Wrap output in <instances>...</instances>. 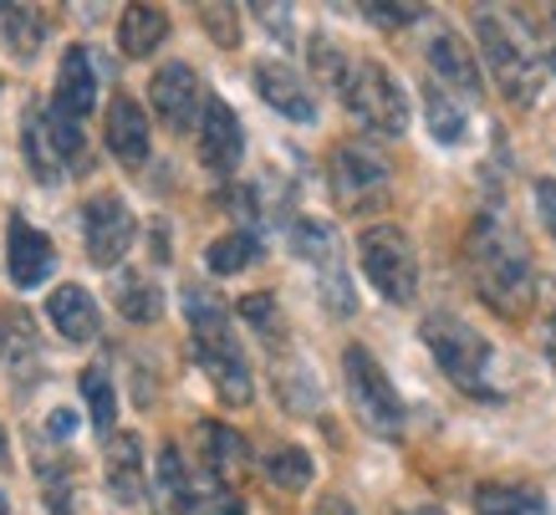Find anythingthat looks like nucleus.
<instances>
[{"mask_svg":"<svg viewBox=\"0 0 556 515\" xmlns=\"http://www.w3.org/2000/svg\"><path fill=\"white\" fill-rule=\"evenodd\" d=\"M200 159L204 168L225 179V174H236L240 159H245V128H240L236 108L225 98H210L204 102V117H200Z\"/></svg>","mask_w":556,"mask_h":515,"instance_id":"11","label":"nucleus"},{"mask_svg":"<svg viewBox=\"0 0 556 515\" xmlns=\"http://www.w3.org/2000/svg\"><path fill=\"white\" fill-rule=\"evenodd\" d=\"M465 266H470V281L480 291L485 306L506 316H521L531 301H536V266H531V250L506 219L480 215L465 235Z\"/></svg>","mask_w":556,"mask_h":515,"instance_id":"1","label":"nucleus"},{"mask_svg":"<svg viewBox=\"0 0 556 515\" xmlns=\"http://www.w3.org/2000/svg\"><path fill=\"white\" fill-rule=\"evenodd\" d=\"M429 67H434L439 83H450L455 92H465V98H480V87H485L470 47H465V36H455L450 26H439V32L429 36Z\"/></svg>","mask_w":556,"mask_h":515,"instance_id":"17","label":"nucleus"},{"mask_svg":"<svg viewBox=\"0 0 556 515\" xmlns=\"http://www.w3.org/2000/svg\"><path fill=\"white\" fill-rule=\"evenodd\" d=\"M342 378H348V403L363 418V429L378 434V439H399L404 434V399L388 382L383 363L363 342H353V348L342 352Z\"/></svg>","mask_w":556,"mask_h":515,"instance_id":"4","label":"nucleus"},{"mask_svg":"<svg viewBox=\"0 0 556 515\" xmlns=\"http://www.w3.org/2000/svg\"><path fill=\"white\" fill-rule=\"evenodd\" d=\"M11 465V439H5V429H0V469Z\"/></svg>","mask_w":556,"mask_h":515,"instance_id":"41","label":"nucleus"},{"mask_svg":"<svg viewBox=\"0 0 556 515\" xmlns=\"http://www.w3.org/2000/svg\"><path fill=\"white\" fill-rule=\"evenodd\" d=\"M200 16H204V32L215 36L219 47H236L240 41V26H236V11H230V5H200Z\"/></svg>","mask_w":556,"mask_h":515,"instance_id":"35","label":"nucleus"},{"mask_svg":"<svg viewBox=\"0 0 556 515\" xmlns=\"http://www.w3.org/2000/svg\"><path fill=\"white\" fill-rule=\"evenodd\" d=\"M0 352H5V327H0Z\"/></svg>","mask_w":556,"mask_h":515,"instance_id":"44","label":"nucleus"},{"mask_svg":"<svg viewBox=\"0 0 556 515\" xmlns=\"http://www.w3.org/2000/svg\"><path fill=\"white\" fill-rule=\"evenodd\" d=\"M255 16H266L270 36H281V41H291V5H255Z\"/></svg>","mask_w":556,"mask_h":515,"instance_id":"38","label":"nucleus"},{"mask_svg":"<svg viewBox=\"0 0 556 515\" xmlns=\"http://www.w3.org/2000/svg\"><path fill=\"white\" fill-rule=\"evenodd\" d=\"M72 429H77V418H72L67 409H56V414H51V429H47V434H51V439H67Z\"/></svg>","mask_w":556,"mask_h":515,"instance_id":"39","label":"nucleus"},{"mask_svg":"<svg viewBox=\"0 0 556 515\" xmlns=\"http://www.w3.org/2000/svg\"><path fill=\"white\" fill-rule=\"evenodd\" d=\"M164 36H169V16H164L159 5H128V11H123V21H118L123 56L143 62V56H153V51L164 47Z\"/></svg>","mask_w":556,"mask_h":515,"instance_id":"20","label":"nucleus"},{"mask_svg":"<svg viewBox=\"0 0 556 515\" xmlns=\"http://www.w3.org/2000/svg\"><path fill=\"white\" fill-rule=\"evenodd\" d=\"M419 332H424V348L434 352L444 378L455 382V388H465V393H475V399H490V342L475 332L465 316L429 312Z\"/></svg>","mask_w":556,"mask_h":515,"instance_id":"3","label":"nucleus"},{"mask_svg":"<svg viewBox=\"0 0 556 515\" xmlns=\"http://www.w3.org/2000/svg\"><path fill=\"white\" fill-rule=\"evenodd\" d=\"M546 357H552V367H556V316H552V327H546Z\"/></svg>","mask_w":556,"mask_h":515,"instance_id":"40","label":"nucleus"},{"mask_svg":"<svg viewBox=\"0 0 556 515\" xmlns=\"http://www.w3.org/2000/svg\"><path fill=\"white\" fill-rule=\"evenodd\" d=\"M342 102H348V113H353L368 134L399 138L408 128L404 87L393 83V72H388L383 62H372V56H357V62H353L348 83H342Z\"/></svg>","mask_w":556,"mask_h":515,"instance_id":"5","label":"nucleus"},{"mask_svg":"<svg viewBox=\"0 0 556 515\" xmlns=\"http://www.w3.org/2000/svg\"><path fill=\"white\" fill-rule=\"evenodd\" d=\"M536 210H541V225L556 240V179H536Z\"/></svg>","mask_w":556,"mask_h":515,"instance_id":"37","label":"nucleus"},{"mask_svg":"<svg viewBox=\"0 0 556 515\" xmlns=\"http://www.w3.org/2000/svg\"><path fill=\"white\" fill-rule=\"evenodd\" d=\"M255 92L281 117H291V123H317V102H312L306 83L287 62H255Z\"/></svg>","mask_w":556,"mask_h":515,"instance_id":"15","label":"nucleus"},{"mask_svg":"<svg viewBox=\"0 0 556 515\" xmlns=\"http://www.w3.org/2000/svg\"><path fill=\"white\" fill-rule=\"evenodd\" d=\"M149 102H153V113H159V123H164V128L189 134V128L204 117V102H210V98H204L200 72L189 67V62H169V67L153 72Z\"/></svg>","mask_w":556,"mask_h":515,"instance_id":"10","label":"nucleus"},{"mask_svg":"<svg viewBox=\"0 0 556 515\" xmlns=\"http://www.w3.org/2000/svg\"><path fill=\"white\" fill-rule=\"evenodd\" d=\"M77 388H83V399H87L92 429L113 439V424H118V393H113V378H108V367H102V363L83 367V378H77Z\"/></svg>","mask_w":556,"mask_h":515,"instance_id":"26","label":"nucleus"},{"mask_svg":"<svg viewBox=\"0 0 556 515\" xmlns=\"http://www.w3.org/2000/svg\"><path fill=\"white\" fill-rule=\"evenodd\" d=\"M159 490H164V500L174 505V515H185L194 485H189V469H185V460H179V449L174 444L159 449Z\"/></svg>","mask_w":556,"mask_h":515,"instance_id":"31","label":"nucleus"},{"mask_svg":"<svg viewBox=\"0 0 556 515\" xmlns=\"http://www.w3.org/2000/svg\"><path fill=\"white\" fill-rule=\"evenodd\" d=\"M240 316L261 327L266 337H281V312H276V297H245L240 301Z\"/></svg>","mask_w":556,"mask_h":515,"instance_id":"34","label":"nucleus"},{"mask_svg":"<svg viewBox=\"0 0 556 515\" xmlns=\"http://www.w3.org/2000/svg\"><path fill=\"white\" fill-rule=\"evenodd\" d=\"M21 153H26V164H31L36 184H62V159H56V143H51V128H47V108H26L21 117Z\"/></svg>","mask_w":556,"mask_h":515,"instance_id":"19","label":"nucleus"},{"mask_svg":"<svg viewBox=\"0 0 556 515\" xmlns=\"http://www.w3.org/2000/svg\"><path fill=\"white\" fill-rule=\"evenodd\" d=\"M399 515H444V511H434V505H408V511H399Z\"/></svg>","mask_w":556,"mask_h":515,"instance_id":"42","label":"nucleus"},{"mask_svg":"<svg viewBox=\"0 0 556 515\" xmlns=\"http://www.w3.org/2000/svg\"><path fill=\"white\" fill-rule=\"evenodd\" d=\"M51 108L62 117H87L98 108V67H92V51L67 47L62 51V67H56V87H51Z\"/></svg>","mask_w":556,"mask_h":515,"instance_id":"13","label":"nucleus"},{"mask_svg":"<svg viewBox=\"0 0 556 515\" xmlns=\"http://www.w3.org/2000/svg\"><path fill=\"white\" fill-rule=\"evenodd\" d=\"M475 36H480V51H485V62H490V72H495L501 92L516 102L536 98L541 62H536V51L516 36V26H510L501 11H475Z\"/></svg>","mask_w":556,"mask_h":515,"instance_id":"7","label":"nucleus"},{"mask_svg":"<svg viewBox=\"0 0 556 515\" xmlns=\"http://www.w3.org/2000/svg\"><path fill=\"white\" fill-rule=\"evenodd\" d=\"M388 179H393V168H388V159L372 149V143H342V149L327 159L332 200H338L342 210H353V215H363V210H372V204L383 200Z\"/></svg>","mask_w":556,"mask_h":515,"instance_id":"8","label":"nucleus"},{"mask_svg":"<svg viewBox=\"0 0 556 515\" xmlns=\"http://www.w3.org/2000/svg\"><path fill=\"white\" fill-rule=\"evenodd\" d=\"M552 67H556V51H552Z\"/></svg>","mask_w":556,"mask_h":515,"instance_id":"45","label":"nucleus"},{"mask_svg":"<svg viewBox=\"0 0 556 515\" xmlns=\"http://www.w3.org/2000/svg\"><path fill=\"white\" fill-rule=\"evenodd\" d=\"M0 515H11V500H5V490H0Z\"/></svg>","mask_w":556,"mask_h":515,"instance_id":"43","label":"nucleus"},{"mask_svg":"<svg viewBox=\"0 0 556 515\" xmlns=\"http://www.w3.org/2000/svg\"><path fill=\"white\" fill-rule=\"evenodd\" d=\"M312 67H317L321 83H327V87H338V92H342V83H348V72H353V62H348V56H342V51L332 47L327 36H312Z\"/></svg>","mask_w":556,"mask_h":515,"instance_id":"32","label":"nucleus"},{"mask_svg":"<svg viewBox=\"0 0 556 515\" xmlns=\"http://www.w3.org/2000/svg\"><path fill=\"white\" fill-rule=\"evenodd\" d=\"M47 128H51V143H56L62 168H67V174H92V153H87V143H83V128H77L72 117H62L56 108H47Z\"/></svg>","mask_w":556,"mask_h":515,"instance_id":"29","label":"nucleus"},{"mask_svg":"<svg viewBox=\"0 0 556 515\" xmlns=\"http://www.w3.org/2000/svg\"><path fill=\"white\" fill-rule=\"evenodd\" d=\"M134 210L118 200V194H92L83 204V246L92 255V266H118L128 246H134Z\"/></svg>","mask_w":556,"mask_h":515,"instance_id":"9","label":"nucleus"},{"mask_svg":"<svg viewBox=\"0 0 556 515\" xmlns=\"http://www.w3.org/2000/svg\"><path fill=\"white\" fill-rule=\"evenodd\" d=\"M47 316H51V327L67 337V342H92L102 327V316H98V301L87 297V286H56L47 297Z\"/></svg>","mask_w":556,"mask_h":515,"instance_id":"18","label":"nucleus"},{"mask_svg":"<svg viewBox=\"0 0 556 515\" xmlns=\"http://www.w3.org/2000/svg\"><path fill=\"white\" fill-rule=\"evenodd\" d=\"M185 316H189V332H194V357H200L204 378L215 382V393L230 409H245L251 403V363L240 352V337L230 327V312L225 301H215L204 286H185Z\"/></svg>","mask_w":556,"mask_h":515,"instance_id":"2","label":"nucleus"},{"mask_svg":"<svg viewBox=\"0 0 556 515\" xmlns=\"http://www.w3.org/2000/svg\"><path fill=\"white\" fill-rule=\"evenodd\" d=\"M102 138H108V149H113V159H118L123 168L143 164V159H149V113H143V102L118 92V98L108 102V128H102Z\"/></svg>","mask_w":556,"mask_h":515,"instance_id":"14","label":"nucleus"},{"mask_svg":"<svg viewBox=\"0 0 556 515\" xmlns=\"http://www.w3.org/2000/svg\"><path fill=\"white\" fill-rule=\"evenodd\" d=\"M113 301H118V312L128 316V322H159V312H164V291H159V281L138 266H128V271L113 276Z\"/></svg>","mask_w":556,"mask_h":515,"instance_id":"21","label":"nucleus"},{"mask_svg":"<svg viewBox=\"0 0 556 515\" xmlns=\"http://www.w3.org/2000/svg\"><path fill=\"white\" fill-rule=\"evenodd\" d=\"M266 480L276 485V490H306V485H312V454H306L302 444H281L266 460Z\"/></svg>","mask_w":556,"mask_h":515,"instance_id":"30","label":"nucleus"},{"mask_svg":"<svg viewBox=\"0 0 556 515\" xmlns=\"http://www.w3.org/2000/svg\"><path fill=\"white\" fill-rule=\"evenodd\" d=\"M424 123H429V134L439 138V143H459L465 138V128H470V117H465V102H455L444 87H424Z\"/></svg>","mask_w":556,"mask_h":515,"instance_id":"27","label":"nucleus"},{"mask_svg":"<svg viewBox=\"0 0 556 515\" xmlns=\"http://www.w3.org/2000/svg\"><path fill=\"white\" fill-rule=\"evenodd\" d=\"M357 261H363V276L383 301H393V306L414 301V291H419V255H414V246H408V235L399 225H368L363 240H357Z\"/></svg>","mask_w":556,"mask_h":515,"instance_id":"6","label":"nucleus"},{"mask_svg":"<svg viewBox=\"0 0 556 515\" xmlns=\"http://www.w3.org/2000/svg\"><path fill=\"white\" fill-rule=\"evenodd\" d=\"M0 36H5L16 62H36V51L47 41V21L31 5H0Z\"/></svg>","mask_w":556,"mask_h":515,"instance_id":"24","label":"nucleus"},{"mask_svg":"<svg viewBox=\"0 0 556 515\" xmlns=\"http://www.w3.org/2000/svg\"><path fill=\"white\" fill-rule=\"evenodd\" d=\"M251 261H261V240H255L251 230L219 235V240H210V250H204V266L215 271V276H236V271H245Z\"/></svg>","mask_w":556,"mask_h":515,"instance_id":"28","label":"nucleus"},{"mask_svg":"<svg viewBox=\"0 0 556 515\" xmlns=\"http://www.w3.org/2000/svg\"><path fill=\"white\" fill-rule=\"evenodd\" d=\"M185 515H245V505H240L230 490H219V485H210V490H194L185 505Z\"/></svg>","mask_w":556,"mask_h":515,"instance_id":"33","label":"nucleus"},{"mask_svg":"<svg viewBox=\"0 0 556 515\" xmlns=\"http://www.w3.org/2000/svg\"><path fill=\"white\" fill-rule=\"evenodd\" d=\"M363 16L378 21V26H404V21H419V5H363Z\"/></svg>","mask_w":556,"mask_h":515,"instance_id":"36","label":"nucleus"},{"mask_svg":"<svg viewBox=\"0 0 556 515\" xmlns=\"http://www.w3.org/2000/svg\"><path fill=\"white\" fill-rule=\"evenodd\" d=\"M5 266H11V281L21 291H36L47 281V271L56 266V250L41 230H36L26 215H11V235H5Z\"/></svg>","mask_w":556,"mask_h":515,"instance_id":"12","label":"nucleus"},{"mask_svg":"<svg viewBox=\"0 0 556 515\" xmlns=\"http://www.w3.org/2000/svg\"><path fill=\"white\" fill-rule=\"evenodd\" d=\"M475 511L480 515H546V500L531 485H506V480H485L475 490Z\"/></svg>","mask_w":556,"mask_h":515,"instance_id":"23","label":"nucleus"},{"mask_svg":"<svg viewBox=\"0 0 556 515\" xmlns=\"http://www.w3.org/2000/svg\"><path fill=\"white\" fill-rule=\"evenodd\" d=\"M102 475H108V495L123 500V505H143V500H149V490H143V444H138V434H113V439H108Z\"/></svg>","mask_w":556,"mask_h":515,"instance_id":"16","label":"nucleus"},{"mask_svg":"<svg viewBox=\"0 0 556 515\" xmlns=\"http://www.w3.org/2000/svg\"><path fill=\"white\" fill-rule=\"evenodd\" d=\"M291 250L302 255L306 266H317V276H321V271L338 266V230L317 215H302L291 225Z\"/></svg>","mask_w":556,"mask_h":515,"instance_id":"25","label":"nucleus"},{"mask_svg":"<svg viewBox=\"0 0 556 515\" xmlns=\"http://www.w3.org/2000/svg\"><path fill=\"white\" fill-rule=\"evenodd\" d=\"M200 439H204V460H210V469H215V485L245 475V465H251V444H245L230 424H200Z\"/></svg>","mask_w":556,"mask_h":515,"instance_id":"22","label":"nucleus"}]
</instances>
